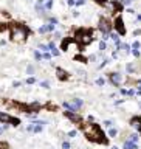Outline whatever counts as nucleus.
I'll list each match as a JSON object with an SVG mask.
<instances>
[{
	"instance_id": "obj_1",
	"label": "nucleus",
	"mask_w": 141,
	"mask_h": 149,
	"mask_svg": "<svg viewBox=\"0 0 141 149\" xmlns=\"http://www.w3.org/2000/svg\"><path fill=\"white\" fill-rule=\"evenodd\" d=\"M82 131L85 134V137L90 140V141H95V143H106V138L102 135V132L99 131V127L93 123H85L82 124Z\"/></svg>"
},
{
	"instance_id": "obj_2",
	"label": "nucleus",
	"mask_w": 141,
	"mask_h": 149,
	"mask_svg": "<svg viewBox=\"0 0 141 149\" xmlns=\"http://www.w3.org/2000/svg\"><path fill=\"white\" fill-rule=\"evenodd\" d=\"M26 36H28V30L23 25H19V23L11 25V39L14 42H23Z\"/></svg>"
},
{
	"instance_id": "obj_3",
	"label": "nucleus",
	"mask_w": 141,
	"mask_h": 149,
	"mask_svg": "<svg viewBox=\"0 0 141 149\" xmlns=\"http://www.w3.org/2000/svg\"><path fill=\"white\" fill-rule=\"evenodd\" d=\"M76 39H78V40H81L84 45H87V44H90V42H92V36H90V33L82 31V30L76 33Z\"/></svg>"
},
{
	"instance_id": "obj_4",
	"label": "nucleus",
	"mask_w": 141,
	"mask_h": 149,
	"mask_svg": "<svg viewBox=\"0 0 141 149\" xmlns=\"http://www.w3.org/2000/svg\"><path fill=\"white\" fill-rule=\"evenodd\" d=\"M99 30L102 31V34H110L112 23H110L107 19H101V20H99Z\"/></svg>"
},
{
	"instance_id": "obj_5",
	"label": "nucleus",
	"mask_w": 141,
	"mask_h": 149,
	"mask_svg": "<svg viewBox=\"0 0 141 149\" xmlns=\"http://www.w3.org/2000/svg\"><path fill=\"white\" fill-rule=\"evenodd\" d=\"M81 106H82V101H81V100H75L71 104H70V103H64V107H65V109H68L70 112H75V110H78Z\"/></svg>"
},
{
	"instance_id": "obj_6",
	"label": "nucleus",
	"mask_w": 141,
	"mask_h": 149,
	"mask_svg": "<svg viewBox=\"0 0 141 149\" xmlns=\"http://www.w3.org/2000/svg\"><path fill=\"white\" fill-rule=\"evenodd\" d=\"M115 28H116L118 34H124V33H126L124 22H123V19H121V17H116V20H115Z\"/></svg>"
},
{
	"instance_id": "obj_7",
	"label": "nucleus",
	"mask_w": 141,
	"mask_h": 149,
	"mask_svg": "<svg viewBox=\"0 0 141 149\" xmlns=\"http://www.w3.org/2000/svg\"><path fill=\"white\" fill-rule=\"evenodd\" d=\"M0 121H3V123H12L14 126H17V124H19V120H17V118H11L9 115L2 113V112H0Z\"/></svg>"
},
{
	"instance_id": "obj_8",
	"label": "nucleus",
	"mask_w": 141,
	"mask_h": 149,
	"mask_svg": "<svg viewBox=\"0 0 141 149\" xmlns=\"http://www.w3.org/2000/svg\"><path fill=\"white\" fill-rule=\"evenodd\" d=\"M62 47H64V50H79V45H78L76 42H71V40L64 42Z\"/></svg>"
},
{
	"instance_id": "obj_9",
	"label": "nucleus",
	"mask_w": 141,
	"mask_h": 149,
	"mask_svg": "<svg viewBox=\"0 0 141 149\" xmlns=\"http://www.w3.org/2000/svg\"><path fill=\"white\" fill-rule=\"evenodd\" d=\"M109 78H110V81H112L115 86H120V84H121V81H123V78H121V75H120V73H112Z\"/></svg>"
},
{
	"instance_id": "obj_10",
	"label": "nucleus",
	"mask_w": 141,
	"mask_h": 149,
	"mask_svg": "<svg viewBox=\"0 0 141 149\" xmlns=\"http://www.w3.org/2000/svg\"><path fill=\"white\" fill-rule=\"evenodd\" d=\"M65 115H67L71 121H75V123H81V117H79V115H76V113H73V112H65Z\"/></svg>"
},
{
	"instance_id": "obj_11",
	"label": "nucleus",
	"mask_w": 141,
	"mask_h": 149,
	"mask_svg": "<svg viewBox=\"0 0 141 149\" xmlns=\"http://www.w3.org/2000/svg\"><path fill=\"white\" fill-rule=\"evenodd\" d=\"M45 2H47V0H37V3H36V11L43 12V11H45Z\"/></svg>"
},
{
	"instance_id": "obj_12",
	"label": "nucleus",
	"mask_w": 141,
	"mask_h": 149,
	"mask_svg": "<svg viewBox=\"0 0 141 149\" xmlns=\"http://www.w3.org/2000/svg\"><path fill=\"white\" fill-rule=\"evenodd\" d=\"M54 30V23H48L42 28H39V33H48V31H53Z\"/></svg>"
},
{
	"instance_id": "obj_13",
	"label": "nucleus",
	"mask_w": 141,
	"mask_h": 149,
	"mask_svg": "<svg viewBox=\"0 0 141 149\" xmlns=\"http://www.w3.org/2000/svg\"><path fill=\"white\" fill-rule=\"evenodd\" d=\"M132 126H133L135 129H138V131H141V118H138V117H135V118L132 120Z\"/></svg>"
},
{
	"instance_id": "obj_14",
	"label": "nucleus",
	"mask_w": 141,
	"mask_h": 149,
	"mask_svg": "<svg viewBox=\"0 0 141 149\" xmlns=\"http://www.w3.org/2000/svg\"><path fill=\"white\" fill-rule=\"evenodd\" d=\"M57 78L59 79H67L68 78V73L65 70H62V68H57Z\"/></svg>"
},
{
	"instance_id": "obj_15",
	"label": "nucleus",
	"mask_w": 141,
	"mask_h": 149,
	"mask_svg": "<svg viewBox=\"0 0 141 149\" xmlns=\"http://www.w3.org/2000/svg\"><path fill=\"white\" fill-rule=\"evenodd\" d=\"M48 47H50V50H51V54H53V56H59V50L54 47V44H53V42H50V44H48Z\"/></svg>"
},
{
	"instance_id": "obj_16",
	"label": "nucleus",
	"mask_w": 141,
	"mask_h": 149,
	"mask_svg": "<svg viewBox=\"0 0 141 149\" xmlns=\"http://www.w3.org/2000/svg\"><path fill=\"white\" fill-rule=\"evenodd\" d=\"M124 149H138V146L135 145V141H126L124 143Z\"/></svg>"
},
{
	"instance_id": "obj_17",
	"label": "nucleus",
	"mask_w": 141,
	"mask_h": 149,
	"mask_svg": "<svg viewBox=\"0 0 141 149\" xmlns=\"http://www.w3.org/2000/svg\"><path fill=\"white\" fill-rule=\"evenodd\" d=\"M51 6H53V2L51 0H47L45 2V9H51Z\"/></svg>"
},
{
	"instance_id": "obj_18",
	"label": "nucleus",
	"mask_w": 141,
	"mask_h": 149,
	"mask_svg": "<svg viewBox=\"0 0 141 149\" xmlns=\"http://www.w3.org/2000/svg\"><path fill=\"white\" fill-rule=\"evenodd\" d=\"M34 58H36V59L39 61V59H42V58H43V54H40L39 51H34Z\"/></svg>"
},
{
	"instance_id": "obj_19",
	"label": "nucleus",
	"mask_w": 141,
	"mask_h": 149,
	"mask_svg": "<svg viewBox=\"0 0 141 149\" xmlns=\"http://www.w3.org/2000/svg\"><path fill=\"white\" fill-rule=\"evenodd\" d=\"M110 37H112V39H113L115 42H116V40H120V36H118L116 33H113V34H110Z\"/></svg>"
},
{
	"instance_id": "obj_20",
	"label": "nucleus",
	"mask_w": 141,
	"mask_h": 149,
	"mask_svg": "<svg viewBox=\"0 0 141 149\" xmlns=\"http://www.w3.org/2000/svg\"><path fill=\"white\" fill-rule=\"evenodd\" d=\"M109 135H110V137H115V135H116V129H110V131H109Z\"/></svg>"
},
{
	"instance_id": "obj_21",
	"label": "nucleus",
	"mask_w": 141,
	"mask_h": 149,
	"mask_svg": "<svg viewBox=\"0 0 141 149\" xmlns=\"http://www.w3.org/2000/svg\"><path fill=\"white\" fill-rule=\"evenodd\" d=\"M99 50H106V42H99Z\"/></svg>"
},
{
	"instance_id": "obj_22",
	"label": "nucleus",
	"mask_w": 141,
	"mask_h": 149,
	"mask_svg": "<svg viewBox=\"0 0 141 149\" xmlns=\"http://www.w3.org/2000/svg\"><path fill=\"white\" fill-rule=\"evenodd\" d=\"M39 48H40V50H42V51H45V53H47V50H48V48H50V47H48V45H40V47H39Z\"/></svg>"
},
{
	"instance_id": "obj_23",
	"label": "nucleus",
	"mask_w": 141,
	"mask_h": 149,
	"mask_svg": "<svg viewBox=\"0 0 141 149\" xmlns=\"http://www.w3.org/2000/svg\"><path fill=\"white\" fill-rule=\"evenodd\" d=\"M0 149H8V145L3 143V141H0Z\"/></svg>"
},
{
	"instance_id": "obj_24",
	"label": "nucleus",
	"mask_w": 141,
	"mask_h": 149,
	"mask_svg": "<svg viewBox=\"0 0 141 149\" xmlns=\"http://www.w3.org/2000/svg\"><path fill=\"white\" fill-rule=\"evenodd\" d=\"M127 72H129V73H132V72H133V65H132V64H129V65H127Z\"/></svg>"
},
{
	"instance_id": "obj_25",
	"label": "nucleus",
	"mask_w": 141,
	"mask_h": 149,
	"mask_svg": "<svg viewBox=\"0 0 141 149\" xmlns=\"http://www.w3.org/2000/svg\"><path fill=\"white\" fill-rule=\"evenodd\" d=\"M96 84H98V86H102V84H104V79H102V78L96 79Z\"/></svg>"
},
{
	"instance_id": "obj_26",
	"label": "nucleus",
	"mask_w": 141,
	"mask_h": 149,
	"mask_svg": "<svg viewBox=\"0 0 141 149\" xmlns=\"http://www.w3.org/2000/svg\"><path fill=\"white\" fill-rule=\"evenodd\" d=\"M137 140H138V135H135V134L130 135V141H137Z\"/></svg>"
},
{
	"instance_id": "obj_27",
	"label": "nucleus",
	"mask_w": 141,
	"mask_h": 149,
	"mask_svg": "<svg viewBox=\"0 0 141 149\" xmlns=\"http://www.w3.org/2000/svg\"><path fill=\"white\" fill-rule=\"evenodd\" d=\"M62 148H64V149H70V143H67V141H65V143L62 145Z\"/></svg>"
},
{
	"instance_id": "obj_28",
	"label": "nucleus",
	"mask_w": 141,
	"mask_h": 149,
	"mask_svg": "<svg viewBox=\"0 0 141 149\" xmlns=\"http://www.w3.org/2000/svg\"><path fill=\"white\" fill-rule=\"evenodd\" d=\"M133 48H135V50H137V48H140V42H138V40H137V42H133Z\"/></svg>"
},
{
	"instance_id": "obj_29",
	"label": "nucleus",
	"mask_w": 141,
	"mask_h": 149,
	"mask_svg": "<svg viewBox=\"0 0 141 149\" xmlns=\"http://www.w3.org/2000/svg\"><path fill=\"white\" fill-rule=\"evenodd\" d=\"M123 50H124L126 53H129V45H126V44H124V45H123Z\"/></svg>"
},
{
	"instance_id": "obj_30",
	"label": "nucleus",
	"mask_w": 141,
	"mask_h": 149,
	"mask_svg": "<svg viewBox=\"0 0 141 149\" xmlns=\"http://www.w3.org/2000/svg\"><path fill=\"white\" fill-rule=\"evenodd\" d=\"M130 2H132V0H121L123 5H130Z\"/></svg>"
},
{
	"instance_id": "obj_31",
	"label": "nucleus",
	"mask_w": 141,
	"mask_h": 149,
	"mask_svg": "<svg viewBox=\"0 0 141 149\" xmlns=\"http://www.w3.org/2000/svg\"><path fill=\"white\" fill-rule=\"evenodd\" d=\"M67 3H68V5H70V6H73V5H76V0H68V2H67Z\"/></svg>"
},
{
	"instance_id": "obj_32",
	"label": "nucleus",
	"mask_w": 141,
	"mask_h": 149,
	"mask_svg": "<svg viewBox=\"0 0 141 149\" xmlns=\"http://www.w3.org/2000/svg\"><path fill=\"white\" fill-rule=\"evenodd\" d=\"M50 58H51V54H50V53H45V54H43V59H50Z\"/></svg>"
},
{
	"instance_id": "obj_33",
	"label": "nucleus",
	"mask_w": 141,
	"mask_h": 149,
	"mask_svg": "<svg viewBox=\"0 0 141 149\" xmlns=\"http://www.w3.org/2000/svg\"><path fill=\"white\" fill-rule=\"evenodd\" d=\"M26 82H28V84H34V78H28Z\"/></svg>"
},
{
	"instance_id": "obj_34",
	"label": "nucleus",
	"mask_w": 141,
	"mask_h": 149,
	"mask_svg": "<svg viewBox=\"0 0 141 149\" xmlns=\"http://www.w3.org/2000/svg\"><path fill=\"white\" fill-rule=\"evenodd\" d=\"M68 137H76V131H71V132L68 134Z\"/></svg>"
},
{
	"instance_id": "obj_35",
	"label": "nucleus",
	"mask_w": 141,
	"mask_h": 149,
	"mask_svg": "<svg viewBox=\"0 0 141 149\" xmlns=\"http://www.w3.org/2000/svg\"><path fill=\"white\" fill-rule=\"evenodd\" d=\"M85 3V0H76V5H84Z\"/></svg>"
},
{
	"instance_id": "obj_36",
	"label": "nucleus",
	"mask_w": 141,
	"mask_h": 149,
	"mask_svg": "<svg viewBox=\"0 0 141 149\" xmlns=\"http://www.w3.org/2000/svg\"><path fill=\"white\" fill-rule=\"evenodd\" d=\"M104 124H106V126H107V127H112V121H106V123H104Z\"/></svg>"
},
{
	"instance_id": "obj_37",
	"label": "nucleus",
	"mask_w": 141,
	"mask_h": 149,
	"mask_svg": "<svg viewBox=\"0 0 141 149\" xmlns=\"http://www.w3.org/2000/svg\"><path fill=\"white\" fill-rule=\"evenodd\" d=\"M133 56H140V51L138 50H133Z\"/></svg>"
},
{
	"instance_id": "obj_38",
	"label": "nucleus",
	"mask_w": 141,
	"mask_h": 149,
	"mask_svg": "<svg viewBox=\"0 0 141 149\" xmlns=\"http://www.w3.org/2000/svg\"><path fill=\"white\" fill-rule=\"evenodd\" d=\"M33 72H34V68H33V67H28V73H29V75H31V73H33Z\"/></svg>"
},
{
	"instance_id": "obj_39",
	"label": "nucleus",
	"mask_w": 141,
	"mask_h": 149,
	"mask_svg": "<svg viewBox=\"0 0 141 149\" xmlns=\"http://www.w3.org/2000/svg\"><path fill=\"white\" fill-rule=\"evenodd\" d=\"M138 86H140L138 87V93H141V82H138Z\"/></svg>"
},
{
	"instance_id": "obj_40",
	"label": "nucleus",
	"mask_w": 141,
	"mask_h": 149,
	"mask_svg": "<svg viewBox=\"0 0 141 149\" xmlns=\"http://www.w3.org/2000/svg\"><path fill=\"white\" fill-rule=\"evenodd\" d=\"M2 132H3V129H2V127H0V134H2Z\"/></svg>"
},
{
	"instance_id": "obj_41",
	"label": "nucleus",
	"mask_w": 141,
	"mask_h": 149,
	"mask_svg": "<svg viewBox=\"0 0 141 149\" xmlns=\"http://www.w3.org/2000/svg\"><path fill=\"white\" fill-rule=\"evenodd\" d=\"M138 19H140V20H141V14H140V16H138Z\"/></svg>"
},
{
	"instance_id": "obj_42",
	"label": "nucleus",
	"mask_w": 141,
	"mask_h": 149,
	"mask_svg": "<svg viewBox=\"0 0 141 149\" xmlns=\"http://www.w3.org/2000/svg\"><path fill=\"white\" fill-rule=\"evenodd\" d=\"M112 149H118V148H116V146H113V148H112Z\"/></svg>"
}]
</instances>
